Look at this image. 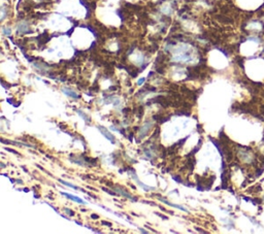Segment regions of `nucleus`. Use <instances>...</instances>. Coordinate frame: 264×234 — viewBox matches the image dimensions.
Listing matches in <instances>:
<instances>
[{
	"label": "nucleus",
	"mask_w": 264,
	"mask_h": 234,
	"mask_svg": "<svg viewBox=\"0 0 264 234\" xmlns=\"http://www.w3.org/2000/svg\"><path fill=\"white\" fill-rule=\"evenodd\" d=\"M111 187H113L111 189H113V190L114 191V192H117L118 194H120V195L124 196V197H126V198H128V199H130V200H132V201H134V202H135V201H137V198H135L134 196H132L130 193H128L124 188L119 187V186H113V185H111Z\"/></svg>",
	"instance_id": "f257e3e1"
},
{
	"label": "nucleus",
	"mask_w": 264,
	"mask_h": 234,
	"mask_svg": "<svg viewBox=\"0 0 264 234\" xmlns=\"http://www.w3.org/2000/svg\"><path fill=\"white\" fill-rule=\"evenodd\" d=\"M130 173H131V176H132V179L135 180V182L137 183V185L138 186H140L141 188L143 189V190L145 191H155L156 190V188H153V187H150V186H146V185H145V184H143V183L140 182L139 180H138V177H137V175L135 174V171H134V169H130Z\"/></svg>",
	"instance_id": "f03ea898"
},
{
	"label": "nucleus",
	"mask_w": 264,
	"mask_h": 234,
	"mask_svg": "<svg viewBox=\"0 0 264 234\" xmlns=\"http://www.w3.org/2000/svg\"><path fill=\"white\" fill-rule=\"evenodd\" d=\"M97 129L99 130V131L101 132V133H102L103 135H104V137H105V138H107V139H108L111 143H116V138H114V135L111 134L107 129L104 128V127H103V126H97Z\"/></svg>",
	"instance_id": "7ed1b4c3"
},
{
	"label": "nucleus",
	"mask_w": 264,
	"mask_h": 234,
	"mask_svg": "<svg viewBox=\"0 0 264 234\" xmlns=\"http://www.w3.org/2000/svg\"><path fill=\"white\" fill-rule=\"evenodd\" d=\"M158 196V199L161 202H163L164 204H166V205H168V206H171V207H175V208H178V209H180V211H185V212H189V211L187 208H185V207L184 206H182V205H178V204H174V203H171V202H169L168 200H166V199H164V198H162V197H160V196L161 195H157Z\"/></svg>",
	"instance_id": "20e7f679"
},
{
	"label": "nucleus",
	"mask_w": 264,
	"mask_h": 234,
	"mask_svg": "<svg viewBox=\"0 0 264 234\" xmlns=\"http://www.w3.org/2000/svg\"><path fill=\"white\" fill-rule=\"evenodd\" d=\"M152 122H146V123L143 125V127L140 128V131H139V138H143L145 136H146L149 133V130L151 129L152 127Z\"/></svg>",
	"instance_id": "39448f33"
},
{
	"label": "nucleus",
	"mask_w": 264,
	"mask_h": 234,
	"mask_svg": "<svg viewBox=\"0 0 264 234\" xmlns=\"http://www.w3.org/2000/svg\"><path fill=\"white\" fill-rule=\"evenodd\" d=\"M61 194L65 196L66 198L70 199V200H72V201H74V202H78V203H79V204H87V202L85 201V200H83V199L76 197V196L71 195V194H69V193H67V192H61Z\"/></svg>",
	"instance_id": "423d86ee"
},
{
	"label": "nucleus",
	"mask_w": 264,
	"mask_h": 234,
	"mask_svg": "<svg viewBox=\"0 0 264 234\" xmlns=\"http://www.w3.org/2000/svg\"><path fill=\"white\" fill-rule=\"evenodd\" d=\"M62 92H63L65 95H67V96L71 97V98H73V99H76V100H78L79 98V95L76 94V93L74 92V91H72V90H71V89H69V88H62Z\"/></svg>",
	"instance_id": "0eeeda50"
},
{
	"label": "nucleus",
	"mask_w": 264,
	"mask_h": 234,
	"mask_svg": "<svg viewBox=\"0 0 264 234\" xmlns=\"http://www.w3.org/2000/svg\"><path fill=\"white\" fill-rule=\"evenodd\" d=\"M1 142L3 143H9V145H20V147H28V148H35L31 145H28V143H23V142H19V141H12V140H5V139H1Z\"/></svg>",
	"instance_id": "6e6552de"
},
{
	"label": "nucleus",
	"mask_w": 264,
	"mask_h": 234,
	"mask_svg": "<svg viewBox=\"0 0 264 234\" xmlns=\"http://www.w3.org/2000/svg\"><path fill=\"white\" fill-rule=\"evenodd\" d=\"M59 182L61 183V184H63L64 186H67V187H70L71 189H74V190H79V187H76V186H74V185H72V184H70V183H68V182H65V180H64L59 179Z\"/></svg>",
	"instance_id": "1a4fd4ad"
},
{
	"label": "nucleus",
	"mask_w": 264,
	"mask_h": 234,
	"mask_svg": "<svg viewBox=\"0 0 264 234\" xmlns=\"http://www.w3.org/2000/svg\"><path fill=\"white\" fill-rule=\"evenodd\" d=\"M76 113H78L79 115L81 116L82 118L85 120V122H86L87 124H88V123H90V122H91V119H90V117L86 116V115H85V113H83L82 110H76Z\"/></svg>",
	"instance_id": "9d476101"
},
{
	"label": "nucleus",
	"mask_w": 264,
	"mask_h": 234,
	"mask_svg": "<svg viewBox=\"0 0 264 234\" xmlns=\"http://www.w3.org/2000/svg\"><path fill=\"white\" fill-rule=\"evenodd\" d=\"M102 190L104 191V192H106V193L111 194V196H117V195H118V193H117V192H111V190H107V189H106V188H102Z\"/></svg>",
	"instance_id": "9b49d317"
},
{
	"label": "nucleus",
	"mask_w": 264,
	"mask_h": 234,
	"mask_svg": "<svg viewBox=\"0 0 264 234\" xmlns=\"http://www.w3.org/2000/svg\"><path fill=\"white\" fill-rule=\"evenodd\" d=\"M65 212L67 215H69V216L70 217H72V216H74V211H71V209H69V208H65Z\"/></svg>",
	"instance_id": "f8f14e48"
},
{
	"label": "nucleus",
	"mask_w": 264,
	"mask_h": 234,
	"mask_svg": "<svg viewBox=\"0 0 264 234\" xmlns=\"http://www.w3.org/2000/svg\"><path fill=\"white\" fill-rule=\"evenodd\" d=\"M2 30H3V33L5 34V35H9V34H10V29H9V28L3 27V29H2Z\"/></svg>",
	"instance_id": "ddd939ff"
},
{
	"label": "nucleus",
	"mask_w": 264,
	"mask_h": 234,
	"mask_svg": "<svg viewBox=\"0 0 264 234\" xmlns=\"http://www.w3.org/2000/svg\"><path fill=\"white\" fill-rule=\"evenodd\" d=\"M5 150H6L7 152H10V153H12V154H15V155H20V154L18 153L17 151H14V150H12V148H5Z\"/></svg>",
	"instance_id": "4468645a"
},
{
	"label": "nucleus",
	"mask_w": 264,
	"mask_h": 234,
	"mask_svg": "<svg viewBox=\"0 0 264 234\" xmlns=\"http://www.w3.org/2000/svg\"><path fill=\"white\" fill-rule=\"evenodd\" d=\"M156 215L157 216H159L160 218H162V219H164V220H167V217H165V216H162L161 214H159V212H156Z\"/></svg>",
	"instance_id": "2eb2a0df"
},
{
	"label": "nucleus",
	"mask_w": 264,
	"mask_h": 234,
	"mask_svg": "<svg viewBox=\"0 0 264 234\" xmlns=\"http://www.w3.org/2000/svg\"><path fill=\"white\" fill-rule=\"evenodd\" d=\"M102 225H105V226H108V227H111V223H106V222H102Z\"/></svg>",
	"instance_id": "dca6fc26"
},
{
	"label": "nucleus",
	"mask_w": 264,
	"mask_h": 234,
	"mask_svg": "<svg viewBox=\"0 0 264 234\" xmlns=\"http://www.w3.org/2000/svg\"><path fill=\"white\" fill-rule=\"evenodd\" d=\"M139 231H140V232H143V233H149L148 231L143 230V228H139Z\"/></svg>",
	"instance_id": "f3484780"
},
{
	"label": "nucleus",
	"mask_w": 264,
	"mask_h": 234,
	"mask_svg": "<svg viewBox=\"0 0 264 234\" xmlns=\"http://www.w3.org/2000/svg\"><path fill=\"white\" fill-rule=\"evenodd\" d=\"M143 81H145V79H139V82H138V85H141L143 83Z\"/></svg>",
	"instance_id": "a211bd4d"
},
{
	"label": "nucleus",
	"mask_w": 264,
	"mask_h": 234,
	"mask_svg": "<svg viewBox=\"0 0 264 234\" xmlns=\"http://www.w3.org/2000/svg\"><path fill=\"white\" fill-rule=\"evenodd\" d=\"M92 218H93V219H98V217L95 216V215H92Z\"/></svg>",
	"instance_id": "6ab92c4d"
}]
</instances>
